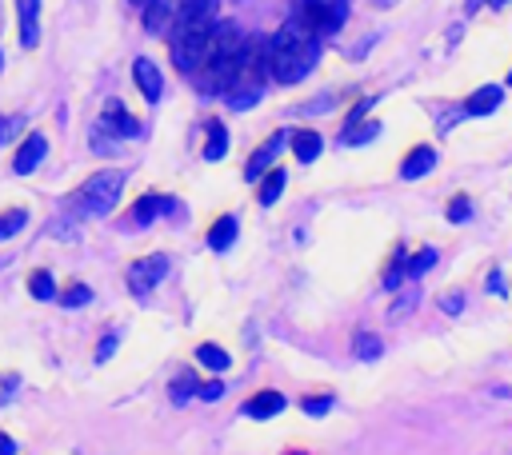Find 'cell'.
I'll return each mask as SVG.
<instances>
[{"label":"cell","mask_w":512,"mask_h":455,"mask_svg":"<svg viewBox=\"0 0 512 455\" xmlns=\"http://www.w3.org/2000/svg\"><path fill=\"white\" fill-rule=\"evenodd\" d=\"M316 60H320V36H313L293 16L268 36V76H276L280 84L305 80L308 73H313Z\"/></svg>","instance_id":"1"},{"label":"cell","mask_w":512,"mask_h":455,"mask_svg":"<svg viewBox=\"0 0 512 455\" xmlns=\"http://www.w3.org/2000/svg\"><path fill=\"white\" fill-rule=\"evenodd\" d=\"M240 45H245V36H240L236 25H220L213 28V36H208V53L200 60V68L193 73L196 88L208 96H225L228 84H233V73H236V56H240Z\"/></svg>","instance_id":"2"},{"label":"cell","mask_w":512,"mask_h":455,"mask_svg":"<svg viewBox=\"0 0 512 455\" xmlns=\"http://www.w3.org/2000/svg\"><path fill=\"white\" fill-rule=\"evenodd\" d=\"M265 84H268V36H248L240 45L236 73H233V84H228L225 100L236 113H245V108H253L265 96Z\"/></svg>","instance_id":"3"},{"label":"cell","mask_w":512,"mask_h":455,"mask_svg":"<svg viewBox=\"0 0 512 455\" xmlns=\"http://www.w3.org/2000/svg\"><path fill=\"white\" fill-rule=\"evenodd\" d=\"M120 188H125V172H116V168L96 172V176H88L85 184L68 196V204H73L80 220H100L113 212V204L120 200Z\"/></svg>","instance_id":"4"},{"label":"cell","mask_w":512,"mask_h":455,"mask_svg":"<svg viewBox=\"0 0 512 455\" xmlns=\"http://www.w3.org/2000/svg\"><path fill=\"white\" fill-rule=\"evenodd\" d=\"M216 28V8H205V13H196L193 20H185V25L173 33V64L180 73L193 76L200 68V60L208 53V36H213Z\"/></svg>","instance_id":"5"},{"label":"cell","mask_w":512,"mask_h":455,"mask_svg":"<svg viewBox=\"0 0 512 455\" xmlns=\"http://www.w3.org/2000/svg\"><path fill=\"white\" fill-rule=\"evenodd\" d=\"M205 8H216V0H148L145 5V28L160 36H173L185 20H193Z\"/></svg>","instance_id":"6"},{"label":"cell","mask_w":512,"mask_h":455,"mask_svg":"<svg viewBox=\"0 0 512 455\" xmlns=\"http://www.w3.org/2000/svg\"><path fill=\"white\" fill-rule=\"evenodd\" d=\"M293 20H300L308 33L325 40L328 33H336L340 20H345V0H296Z\"/></svg>","instance_id":"7"},{"label":"cell","mask_w":512,"mask_h":455,"mask_svg":"<svg viewBox=\"0 0 512 455\" xmlns=\"http://www.w3.org/2000/svg\"><path fill=\"white\" fill-rule=\"evenodd\" d=\"M168 276V256H145V260H133V264H128V292H133V296H148V292H153L160 280Z\"/></svg>","instance_id":"8"},{"label":"cell","mask_w":512,"mask_h":455,"mask_svg":"<svg viewBox=\"0 0 512 455\" xmlns=\"http://www.w3.org/2000/svg\"><path fill=\"white\" fill-rule=\"evenodd\" d=\"M285 140H288L285 133H276V136H268L265 144H260V148L253 152V160L245 164V180H248V184H256V176H265V168L276 160V152L285 148Z\"/></svg>","instance_id":"9"},{"label":"cell","mask_w":512,"mask_h":455,"mask_svg":"<svg viewBox=\"0 0 512 455\" xmlns=\"http://www.w3.org/2000/svg\"><path fill=\"white\" fill-rule=\"evenodd\" d=\"M96 128L113 133V140H116V136H136V133H140V124L125 113V104H120V100H113V104H105V116L96 120Z\"/></svg>","instance_id":"10"},{"label":"cell","mask_w":512,"mask_h":455,"mask_svg":"<svg viewBox=\"0 0 512 455\" xmlns=\"http://www.w3.org/2000/svg\"><path fill=\"white\" fill-rule=\"evenodd\" d=\"M16 16H20V45L36 48L40 45V0H16Z\"/></svg>","instance_id":"11"},{"label":"cell","mask_w":512,"mask_h":455,"mask_svg":"<svg viewBox=\"0 0 512 455\" xmlns=\"http://www.w3.org/2000/svg\"><path fill=\"white\" fill-rule=\"evenodd\" d=\"M45 152H48V136H40V133H33L25 140V144L16 148V160H13V172L16 176H28L40 160H45Z\"/></svg>","instance_id":"12"},{"label":"cell","mask_w":512,"mask_h":455,"mask_svg":"<svg viewBox=\"0 0 512 455\" xmlns=\"http://www.w3.org/2000/svg\"><path fill=\"white\" fill-rule=\"evenodd\" d=\"M133 76H136V88H140V93H145V100H148V104H156V100H160V93H165V84H160V73H156V64H153V60H145V56H140L136 64H133Z\"/></svg>","instance_id":"13"},{"label":"cell","mask_w":512,"mask_h":455,"mask_svg":"<svg viewBox=\"0 0 512 455\" xmlns=\"http://www.w3.org/2000/svg\"><path fill=\"white\" fill-rule=\"evenodd\" d=\"M280 411H285V396H280V391H256V396L245 403V416H253V420H273Z\"/></svg>","instance_id":"14"},{"label":"cell","mask_w":512,"mask_h":455,"mask_svg":"<svg viewBox=\"0 0 512 455\" xmlns=\"http://www.w3.org/2000/svg\"><path fill=\"white\" fill-rule=\"evenodd\" d=\"M433 164H437V152L428 148V144H420V148H413L405 156V164H400V176L405 180H420V176H428L433 172Z\"/></svg>","instance_id":"15"},{"label":"cell","mask_w":512,"mask_h":455,"mask_svg":"<svg viewBox=\"0 0 512 455\" xmlns=\"http://www.w3.org/2000/svg\"><path fill=\"white\" fill-rule=\"evenodd\" d=\"M500 96H505V93H500L497 84H485V88H480V93H473V96H468L465 113H468V116H488V113H493V108L500 104Z\"/></svg>","instance_id":"16"},{"label":"cell","mask_w":512,"mask_h":455,"mask_svg":"<svg viewBox=\"0 0 512 455\" xmlns=\"http://www.w3.org/2000/svg\"><path fill=\"white\" fill-rule=\"evenodd\" d=\"M236 244V216H220L213 232H208V248L213 252H228Z\"/></svg>","instance_id":"17"},{"label":"cell","mask_w":512,"mask_h":455,"mask_svg":"<svg viewBox=\"0 0 512 455\" xmlns=\"http://www.w3.org/2000/svg\"><path fill=\"white\" fill-rule=\"evenodd\" d=\"M160 212H173V200H165V196H140L136 208H133V220H136V224H153Z\"/></svg>","instance_id":"18"},{"label":"cell","mask_w":512,"mask_h":455,"mask_svg":"<svg viewBox=\"0 0 512 455\" xmlns=\"http://www.w3.org/2000/svg\"><path fill=\"white\" fill-rule=\"evenodd\" d=\"M353 356L365 360V363H373V360L385 356V343H380V336H373V331H356V336H353Z\"/></svg>","instance_id":"19"},{"label":"cell","mask_w":512,"mask_h":455,"mask_svg":"<svg viewBox=\"0 0 512 455\" xmlns=\"http://www.w3.org/2000/svg\"><path fill=\"white\" fill-rule=\"evenodd\" d=\"M285 184H288V172H285V168H273V172H268L265 184H260V204L273 208L276 200H280V192H285Z\"/></svg>","instance_id":"20"},{"label":"cell","mask_w":512,"mask_h":455,"mask_svg":"<svg viewBox=\"0 0 512 455\" xmlns=\"http://www.w3.org/2000/svg\"><path fill=\"white\" fill-rule=\"evenodd\" d=\"M28 292H33V300H56V280L48 268H36L33 276H28Z\"/></svg>","instance_id":"21"},{"label":"cell","mask_w":512,"mask_h":455,"mask_svg":"<svg viewBox=\"0 0 512 455\" xmlns=\"http://www.w3.org/2000/svg\"><path fill=\"white\" fill-rule=\"evenodd\" d=\"M293 152H296L300 164H313V160L320 156V133H308V128L305 133H296L293 136Z\"/></svg>","instance_id":"22"},{"label":"cell","mask_w":512,"mask_h":455,"mask_svg":"<svg viewBox=\"0 0 512 455\" xmlns=\"http://www.w3.org/2000/svg\"><path fill=\"white\" fill-rule=\"evenodd\" d=\"M196 363H205L208 371H228V351L225 348H216V343H200L196 348Z\"/></svg>","instance_id":"23"},{"label":"cell","mask_w":512,"mask_h":455,"mask_svg":"<svg viewBox=\"0 0 512 455\" xmlns=\"http://www.w3.org/2000/svg\"><path fill=\"white\" fill-rule=\"evenodd\" d=\"M228 152V133H225V124L220 120H213L208 124V144H205V160H220Z\"/></svg>","instance_id":"24"},{"label":"cell","mask_w":512,"mask_h":455,"mask_svg":"<svg viewBox=\"0 0 512 455\" xmlns=\"http://www.w3.org/2000/svg\"><path fill=\"white\" fill-rule=\"evenodd\" d=\"M25 224H28V212H25V208H8V212H0V240H13Z\"/></svg>","instance_id":"25"},{"label":"cell","mask_w":512,"mask_h":455,"mask_svg":"<svg viewBox=\"0 0 512 455\" xmlns=\"http://www.w3.org/2000/svg\"><path fill=\"white\" fill-rule=\"evenodd\" d=\"M380 136V120H368V124H360V128H345V144H368V140H376Z\"/></svg>","instance_id":"26"},{"label":"cell","mask_w":512,"mask_h":455,"mask_svg":"<svg viewBox=\"0 0 512 455\" xmlns=\"http://www.w3.org/2000/svg\"><path fill=\"white\" fill-rule=\"evenodd\" d=\"M60 303H65V308H85V303L88 300H93V292H88L85 284H68L65 292H60V296H56Z\"/></svg>","instance_id":"27"},{"label":"cell","mask_w":512,"mask_h":455,"mask_svg":"<svg viewBox=\"0 0 512 455\" xmlns=\"http://www.w3.org/2000/svg\"><path fill=\"white\" fill-rule=\"evenodd\" d=\"M196 388H200V383H196V376H193V371H185V376H180V380H173V403H185V400L193 396Z\"/></svg>","instance_id":"28"},{"label":"cell","mask_w":512,"mask_h":455,"mask_svg":"<svg viewBox=\"0 0 512 455\" xmlns=\"http://www.w3.org/2000/svg\"><path fill=\"white\" fill-rule=\"evenodd\" d=\"M437 264V248H425V252H420V256H413V260H408V276H425V272L428 268H433Z\"/></svg>","instance_id":"29"},{"label":"cell","mask_w":512,"mask_h":455,"mask_svg":"<svg viewBox=\"0 0 512 455\" xmlns=\"http://www.w3.org/2000/svg\"><path fill=\"white\" fill-rule=\"evenodd\" d=\"M468 216H473V204H468V196H457L453 204H448V220H453V224H465Z\"/></svg>","instance_id":"30"},{"label":"cell","mask_w":512,"mask_h":455,"mask_svg":"<svg viewBox=\"0 0 512 455\" xmlns=\"http://www.w3.org/2000/svg\"><path fill=\"white\" fill-rule=\"evenodd\" d=\"M20 128H25V120H20V116H5V120H0V144H8Z\"/></svg>","instance_id":"31"},{"label":"cell","mask_w":512,"mask_h":455,"mask_svg":"<svg viewBox=\"0 0 512 455\" xmlns=\"http://www.w3.org/2000/svg\"><path fill=\"white\" fill-rule=\"evenodd\" d=\"M328 408H333V396H308L305 400V411H308V416H328Z\"/></svg>","instance_id":"32"},{"label":"cell","mask_w":512,"mask_h":455,"mask_svg":"<svg viewBox=\"0 0 512 455\" xmlns=\"http://www.w3.org/2000/svg\"><path fill=\"white\" fill-rule=\"evenodd\" d=\"M116 343H120V336H116V331H108V336L100 340V348H96V363H105L108 356H113V351H116Z\"/></svg>","instance_id":"33"},{"label":"cell","mask_w":512,"mask_h":455,"mask_svg":"<svg viewBox=\"0 0 512 455\" xmlns=\"http://www.w3.org/2000/svg\"><path fill=\"white\" fill-rule=\"evenodd\" d=\"M196 396L200 400H208V403H213V400H220V396H225V383H205V388H196Z\"/></svg>","instance_id":"34"},{"label":"cell","mask_w":512,"mask_h":455,"mask_svg":"<svg viewBox=\"0 0 512 455\" xmlns=\"http://www.w3.org/2000/svg\"><path fill=\"white\" fill-rule=\"evenodd\" d=\"M440 308H445L448 316H457V312L465 308V296H460V292H453V296H445V300H440Z\"/></svg>","instance_id":"35"},{"label":"cell","mask_w":512,"mask_h":455,"mask_svg":"<svg viewBox=\"0 0 512 455\" xmlns=\"http://www.w3.org/2000/svg\"><path fill=\"white\" fill-rule=\"evenodd\" d=\"M0 455H16V440L5 436V431H0Z\"/></svg>","instance_id":"36"},{"label":"cell","mask_w":512,"mask_h":455,"mask_svg":"<svg viewBox=\"0 0 512 455\" xmlns=\"http://www.w3.org/2000/svg\"><path fill=\"white\" fill-rule=\"evenodd\" d=\"M488 288H493V292H505V276H500V272H493V276H488Z\"/></svg>","instance_id":"37"},{"label":"cell","mask_w":512,"mask_h":455,"mask_svg":"<svg viewBox=\"0 0 512 455\" xmlns=\"http://www.w3.org/2000/svg\"><path fill=\"white\" fill-rule=\"evenodd\" d=\"M485 5H493V8H500V5H508V0H485Z\"/></svg>","instance_id":"38"},{"label":"cell","mask_w":512,"mask_h":455,"mask_svg":"<svg viewBox=\"0 0 512 455\" xmlns=\"http://www.w3.org/2000/svg\"><path fill=\"white\" fill-rule=\"evenodd\" d=\"M508 84H512V73H508Z\"/></svg>","instance_id":"39"},{"label":"cell","mask_w":512,"mask_h":455,"mask_svg":"<svg viewBox=\"0 0 512 455\" xmlns=\"http://www.w3.org/2000/svg\"><path fill=\"white\" fill-rule=\"evenodd\" d=\"M0 268H5V260H0Z\"/></svg>","instance_id":"40"},{"label":"cell","mask_w":512,"mask_h":455,"mask_svg":"<svg viewBox=\"0 0 512 455\" xmlns=\"http://www.w3.org/2000/svg\"><path fill=\"white\" fill-rule=\"evenodd\" d=\"M140 5H148V0H140Z\"/></svg>","instance_id":"41"},{"label":"cell","mask_w":512,"mask_h":455,"mask_svg":"<svg viewBox=\"0 0 512 455\" xmlns=\"http://www.w3.org/2000/svg\"><path fill=\"white\" fill-rule=\"evenodd\" d=\"M293 455H296V451H293Z\"/></svg>","instance_id":"42"}]
</instances>
